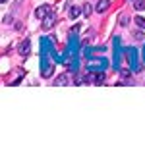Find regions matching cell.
Returning a JSON list of instances; mask_svg holds the SVG:
<instances>
[{
	"instance_id": "1",
	"label": "cell",
	"mask_w": 145,
	"mask_h": 160,
	"mask_svg": "<svg viewBox=\"0 0 145 160\" xmlns=\"http://www.w3.org/2000/svg\"><path fill=\"white\" fill-rule=\"evenodd\" d=\"M56 21H58L56 14H54V12H49L47 16L43 18V29H52L54 25H56Z\"/></svg>"
},
{
	"instance_id": "2",
	"label": "cell",
	"mask_w": 145,
	"mask_h": 160,
	"mask_svg": "<svg viewBox=\"0 0 145 160\" xmlns=\"http://www.w3.org/2000/svg\"><path fill=\"white\" fill-rule=\"evenodd\" d=\"M18 52H19V56H29V52H31V39H23L19 42V47H18Z\"/></svg>"
},
{
	"instance_id": "3",
	"label": "cell",
	"mask_w": 145,
	"mask_h": 160,
	"mask_svg": "<svg viewBox=\"0 0 145 160\" xmlns=\"http://www.w3.org/2000/svg\"><path fill=\"white\" fill-rule=\"evenodd\" d=\"M49 12H52V8H50V4H43V6H39L37 10H35V18H39V19H43L44 16H47Z\"/></svg>"
},
{
	"instance_id": "4",
	"label": "cell",
	"mask_w": 145,
	"mask_h": 160,
	"mask_svg": "<svg viewBox=\"0 0 145 160\" xmlns=\"http://www.w3.org/2000/svg\"><path fill=\"white\" fill-rule=\"evenodd\" d=\"M108 6H110V0H99V2L95 4V12L105 14L106 10H108Z\"/></svg>"
},
{
	"instance_id": "5",
	"label": "cell",
	"mask_w": 145,
	"mask_h": 160,
	"mask_svg": "<svg viewBox=\"0 0 145 160\" xmlns=\"http://www.w3.org/2000/svg\"><path fill=\"white\" fill-rule=\"evenodd\" d=\"M91 81H93L95 85H103V83H105V73H103V72H99V73H95V75H93V79H91Z\"/></svg>"
},
{
	"instance_id": "6",
	"label": "cell",
	"mask_w": 145,
	"mask_h": 160,
	"mask_svg": "<svg viewBox=\"0 0 145 160\" xmlns=\"http://www.w3.org/2000/svg\"><path fill=\"white\" fill-rule=\"evenodd\" d=\"M81 16V8L80 6H70V18L75 19V18H80Z\"/></svg>"
},
{
	"instance_id": "7",
	"label": "cell",
	"mask_w": 145,
	"mask_h": 160,
	"mask_svg": "<svg viewBox=\"0 0 145 160\" xmlns=\"http://www.w3.org/2000/svg\"><path fill=\"white\" fill-rule=\"evenodd\" d=\"M91 10H93V6L87 2V4H83V8H81V14H83V16H91Z\"/></svg>"
},
{
	"instance_id": "8",
	"label": "cell",
	"mask_w": 145,
	"mask_h": 160,
	"mask_svg": "<svg viewBox=\"0 0 145 160\" xmlns=\"http://www.w3.org/2000/svg\"><path fill=\"white\" fill-rule=\"evenodd\" d=\"M133 8H136L137 12H141V10H145V2L143 0H133Z\"/></svg>"
},
{
	"instance_id": "9",
	"label": "cell",
	"mask_w": 145,
	"mask_h": 160,
	"mask_svg": "<svg viewBox=\"0 0 145 160\" xmlns=\"http://www.w3.org/2000/svg\"><path fill=\"white\" fill-rule=\"evenodd\" d=\"M133 21H136V25L139 27V29H145V18H141V16H137L136 19H133Z\"/></svg>"
},
{
	"instance_id": "10",
	"label": "cell",
	"mask_w": 145,
	"mask_h": 160,
	"mask_svg": "<svg viewBox=\"0 0 145 160\" xmlns=\"http://www.w3.org/2000/svg\"><path fill=\"white\" fill-rule=\"evenodd\" d=\"M128 23H130V18H128V16H120V25L126 27Z\"/></svg>"
},
{
	"instance_id": "11",
	"label": "cell",
	"mask_w": 145,
	"mask_h": 160,
	"mask_svg": "<svg viewBox=\"0 0 145 160\" xmlns=\"http://www.w3.org/2000/svg\"><path fill=\"white\" fill-rule=\"evenodd\" d=\"M68 83V79H66V75H60L58 79H56V85H66Z\"/></svg>"
},
{
	"instance_id": "12",
	"label": "cell",
	"mask_w": 145,
	"mask_h": 160,
	"mask_svg": "<svg viewBox=\"0 0 145 160\" xmlns=\"http://www.w3.org/2000/svg\"><path fill=\"white\" fill-rule=\"evenodd\" d=\"M120 73H122V77H130V75H132V73H130V70H122Z\"/></svg>"
},
{
	"instance_id": "13",
	"label": "cell",
	"mask_w": 145,
	"mask_h": 160,
	"mask_svg": "<svg viewBox=\"0 0 145 160\" xmlns=\"http://www.w3.org/2000/svg\"><path fill=\"white\" fill-rule=\"evenodd\" d=\"M4 23H12V16H10V14L4 18Z\"/></svg>"
},
{
	"instance_id": "14",
	"label": "cell",
	"mask_w": 145,
	"mask_h": 160,
	"mask_svg": "<svg viewBox=\"0 0 145 160\" xmlns=\"http://www.w3.org/2000/svg\"><path fill=\"white\" fill-rule=\"evenodd\" d=\"M4 2H8V0H0V4H4Z\"/></svg>"
}]
</instances>
